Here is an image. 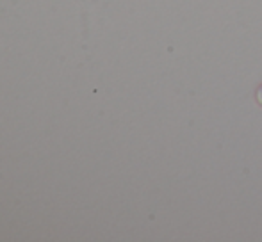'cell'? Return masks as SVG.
<instances>
[{
    "mask_svg": "<svg viewBox=\"0 0 262 242\" xmlns=\"http://www.w3.org/2000/svg\"><path fill=\"white\" fill-rule=\"evenodd\" d=\"M257 98H259V102L262 104V86H260V89H259V94H257Z\"/></svg>",
    "mask_w": 262,
    "mask_h": 242,
    "instance_id": "obj_1",
    "label": "cell"
}]
</instances>
